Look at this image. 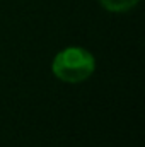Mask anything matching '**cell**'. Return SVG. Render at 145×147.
I'll return each instance as SVG.
<instances>
[{
  "label": "cell",
  "instance_id": "cell-1",
  "mask_svg": "<svg viewBox=\"0 0 145 147\" xmlns=\"http://www.w3.org/2000/svg\"><path fill=\"white\" fill-rule=\"evenodd\" d=\"M53 74L63 82L77 84L85 79H89L94 69H96V60L94 55L80 46H70L56 53L53 58Z\"/></svg>",
  "mask_w": 145,
  "mask_h": 147
},
{
  "label": "cell",
  "instance_id": "cell-2",
  "mask_svg": "<svg viewBox=\"0 0 145 147\" xmlns=\"http://www.w3.org/2000/svg\"><path fill=\"white\" fill-rule=\"evenodd\" d=\"M101 5L106 9V10H111V12H126L130 9H133L140 0H99Z\"/></svg>",
  "mask_w": 145,
  "mask_h": 147
}]
</instances>
